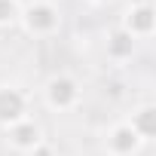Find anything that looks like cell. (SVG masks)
Here are the masks:
<instances>
[{"mask_svg": "<svg viewBox=\"0 0 156 156\" xmlns=\"http://www.w3.org/2000/svg\"><path fill=\"white\" fill-rule=\"evenodd\" d=\"M22 31L34 40H46L55 37L61 31V9L52 0H31L28 6H22V19H19Z\"/></svg>", "mask_w": 156, "mask_h": 156, "instance_id": "1", "label": "cell"}, {"mask_svg": "<svg viewBox=\"0 0 156 156\" xmlns=\"http://www.w3.org/2000/svg\"><path fill=\"white\" fill-rule=\"evenodd\" d=\"M80 98H83V86H80V80H76L73 73H52L49 80H46V86H43V101H46V107L49 110H58V113H67V110H73L76 104H80Z\"/></svg>", "mask_w": 156, "mask_h": 156, "instance_id": "2", "label": "cell"}, {"mask_svg": "<svg viewBox=\"0 0 156 156\" xmlns=\"http://www.w3.org/2000/svg\"><path fill=\"white\" fill-rule=\"evenodd\" d=\"M119 31H126L132 40H150L156 31V9L147 0H135L129 3L119 16Z\"/></svg>", "mask_w": 156, "mask_h": 156, "instance_id": "3", "label": "cell"}, {"mask_svg": "<svg viewBox=\"0 0 156 156\" xmlns=\"http://www.w3.org/2000/svg\"><path fill=\"white\" fill-rule=\"evenodd\" d=\"M141 147H144V141L132 132V126L126 119L113 122L104 132V150H107V156H138Z\"/></svg>", "mask_w": 156, "mask_h": 156, "instance_id": "4", "label": "cell"}, {"mask_svg": "<svg viewBox=\"0 0 156 156\" xmlns=\"http://www.w3.org/2000/svg\"><path fill=\"white\" fill-rule=\"evenodd\" d=\"M28 116V95L19 86H0V129H9Z\"/></svg>", "mask_w": 156, "mask_h": 156, "instance_id": "5", "label": "cell"}, {"mask_svg": "<svg viewBox=\"0 0 156 156\" xmlns=\"http://www.w3.org/2000/svg\"><path fill=\"white\" fill-rule=\"evenodd\" d=\"M6 144L16 150V153H31L37 144H43V129H40V122H34L31 116H25L22 122H16V126H9L6 129Z\"/></svg>", "mask_w": 156, "mask_h": 156, "instance_id": "6", "label": "cell"}, {"mask_svg": "<svg viewBox=\"0 0 156 156\" xmlns=\"http://www.w3.org/2000/svg\"><path fill=\"white\" fill-rule=\"evenodd\" d=\"M126 122L132 126V132H135L144 144H147V141H153V138H156V104L144 101V104L132 107V116H129Z\"/></svg>", "mask_w": 156, "mask_h": 156, "instance_id": "7", "label": "cell"}, {"mask_svg": "<svg viewBox=\"0 0 156 156\" xmlns=\"http://www.w3.org/2000/svg\"><path fill=\"white\" fill-rule=\"evenodd\" d=\"M135 49H138V40H132V37H129L126 31H119V28H113V31L107 34V40H104V52H107V58L116 61V64L132 61Z\"/></svg>", "mask_w": 156, "mask_h": 156, "instance_id": "8", "label": "cell"}, {"mask_svg": "<svg viewBox=\"0 0 156 156\" xmlns=\"http://www.w3.org/2000/svg\"><path fill=\"white\" fill-rule=\"evenodd\" d=\"M22 19V3L19 0H0V28H16Z\"/></svg>", "mask_w": 156, "mask_h": 156, "instance_id": "9", "label": "cell"}, {"mask_svg": "<svg viewBox=\"0 0 156 156\" xmlns=\"http://www.w3.org/2000/svg\"><path fill=\"white\" fill-rule=\"evenodd\" d=\"M28 156H58V150H55L52 144H46V141H43V144H37V147H34Z\"/></svg>", "mask_w": 156, "mask_h": 156, "instance_id": "10", "label": "cell"}, {"mask_svg": "<svg viewBox=\"0 0 156 156\" xmlns=\"http://www.w3.org/2000/svg\"><path fill=\"white\" fill-rule=\"evenodd\" d=\"M92 3H98V6H110V3H116V0H92Z\"/></svg>", "mask_w": 156, "mask_h": 156, "instance_id": "11", "label": "cell"}]
</instances>
